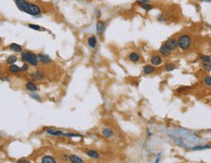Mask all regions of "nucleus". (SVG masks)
<instances>
[{
	"instance_id": "obj_1",
	"label": "nucleus",
	"mask_w": 211,
	"mask_h": 163,
	"mask_svg": "<svg viewBox=\"0 0 211 163\" xmlns=\"http://www.w3.org/2000/svg\"><path fill=\"white\" fill-rule=\"evenodd\" d=\"M14 1H15L19 10H21L22 12H25L33 17L40 16L41 9L38 5L31 2H27L26 0H14Z\"/></svg>"
},
{
	"instance_id": "obj_2",
	"label": "nucleus",
	"mask_w": 211,
	"mask_h": 163,
	"mask_svg": "<svg viewBox=\"0 0 211 163\" xmlns=\"http://www.w3.org/2000/svg\"><path fill=\"white\" fill-rule=\"evenodd\" d=\"M22 61L24 63H26L28 65H32V66H37L39 64L37 55H35L34 53L30 52V51H25L22 53Z\"/></svg>"
},
{
	"instance_id": "obj_3",
	"label": "nucleus",
	"mask_w": 211,
	"mask_h": 163,
	"mask_svg": "<svg viewBox=\"0 0 211 163\" xmlns=\"http://www.w3.org/2000/svg\"><path fill=\"white\" fill-rule=\"evenodd\" d=\"M178 47L181 50H188L192 46V37L190 34H182L177 40Z\"/></svg>"
},
{
	"instance_id": "obj_4",
	"label": "nucleus",
	"mask_w": 211,
	"mask_h": 163,
	"mask_svg": "<svg viewBox=\"0 0 211 163\" xmlns=\"http://www.w3.org/2000/svg\"><path fill=\"white\" fill-rule=\"evenodd\" d=\"M45 132L51 136H56V137H65V132L58 129H54V128H46Z\"/></svg>"
},
{
	"instance_id": "obj_5",
	"label": "nucleus",
	"mask_w": 211,
	"mask_h": 163,
	"mask_svg": "<svg viewBox=\"0 0 211 163\" xmlns=\"http://www.w3.org/2000/svg\"><path fill=\"white\" fill-rule=\"evenodd\" d=\"M164 44L166 45V47L168 48L169 50H171V51H174V50H175V49L178 47L177 40H175L174 38H169L168 40H166V41H165Z\"/></svg>"
},
{
	"instance_id": "obj_6",
	"label": "nucleus",
	"mask_w": 211,
	"mask_h": 163,
	"mask_svg": "<svg viewBox=\"0 0 211 163\" xmlns=\"http://www.w3.org/2000/svg\"><path fill=\"white\" fill-rule=\"evenodd\" d=\"M37 57H38V61H39V63H41V64H43V65H49V64L52 63V60H51V59H50V57L47 56V55H45V54L40 53V54L37 55Z\"/></svg>"
},
{
	"instance_id": "obj_7",
	"label": "nucleus",
	"mask_w": 211,
	"mask_h": 163,
	"mask_svg": "<svg viewBox=\"0 0 211 163\" xmlns=\"http://www.w3.org/2000/svg\"><path fill=\"white\" fill-rule=\"evenodd\" d=\"M102 135H103V137L105 139H111V138L113 137L114 132H113V130L112 128L106 127V128H104L103 130H102Z\"/></svg>"
},
{
	"instance_id": "obj_8",
	"label": "nucleus",
	"mask_w": 211,
	"mask_h": 163,
	"mask_svg": "<svg viewBox=\"0 0 211 163\" xmlns=\"http://www.w3.org/2000/svg\"><path fill=\"white\" fill-rule=\"evenodd\" d=\"M106 31V23L104 21H98L96 25V31L98 34H103Z\"/></svg>"
},
{
	"instance_id": "obj_9",
	"label": "nucleus",
	"mask_w": 211,
	"mask_h": 163,
	"mask_svg": "<svg viewBox=\"0 0 211 163\" xmlns=\"http://www.w3.org/2000/svg\"><path fill=\"white\" fill-rule=\"evenodd\" d=\"M26 89L28 91V92H36L38 90L37 86L35 85V83H33L32 81H27V82H26Z\"/></svg>"
},
{
	"instance_id": "obj_10",
	"label": "nucleus",
	"mask_w": 211,
	"mask_h": 163,
	"mask_svg": "<svg viewBox=\"0 0 211 163\" xmlns=\"http://www.w3.org/2000/svg\"><path fill=\"white\" fill-rule=\"evenodd\" d=\"M87 44H88V46L92 49L96 48L97 46V37L95 35H91L88 37V39H87Z\"/></svg>"
},
{
	"instance_id": "obj_11",
	"label": "nucleus",
	"mask_w": 211,
	"mask_h": 163,
	"mask_svg": "<svg viewBox=\"0 0 211 163\" xmlns=\"http://www.w3.org/2000/svg\"><path fill=\"white\" fill-rule=\"evenodd\" d=\"M31 77L33 79V80H37V81H39V80H42V79H44L45 78V74L43 72H41V71H34V72H32L31 74Z\"/></svg>"
},
{
	"instance_id": "obj_12",
	"label": "nucleus",
	"mask_w": 211,
	"mask_h": 163,
	"mask_svg": "<svg viewBox=\"0 0 211 163\" xmlns=\"http://www.w3.org/2000/svg\"><path fill=\"white\" fill-rule=\"evenodd\" d=\"M151 63L152 65H159L162 64V59L161 56L158 55H154L151 58Z\"/></svg>"
},
{
	"instance_id": "obj_13",
	"label": "nucleus",
	"mask_w": 211,
	"mask_h": 163,
	"mask_svg": "<svg viewBox=\"0 0 211 163\" xmlns=\"http://www.w3.org/2000/svg\"><path fill=\"white\" fill-rule=\"evenodd\" d=\"M159 53H161V55H162L164 57H168L172 53V51L167 48L165 44H163V45H161V47L159 48Z\"/></svg>"
},
{
	"instance_id": "obj_14",
	"label": "nucleus",
	"mask_w": 211,
	"mask_h": 163,
	"mask_svg": "<svg viewBox=\"0 0 211 163\" xmlns=\"http://www.w3.org/2000/svg\"><path fill=\"white\" fill-rule=\"evenodd\" d=\"M128 59L129 61H131L132 63H138L140 61V56L136 52H131V53L128 55Z\"/></svg>"
},
{
	"instance_id": "obj_15",
	"label": "nucleus",
	"mask_w": 211,
	"mask_h": 163,
	"mask_svg": "<svg viewBox=\"0 0 211 163\" xmlns=\"http://www.w3.org/2000/svg\"><path fill=\"white\" fill-rule=\"evenodd\" d=\"M9 48L13 51V52H16V53H23V47L17 43H12L10 44Z\"/></svg>"
},
{
	"instance_id": "obj_16",
	"label": "nucleus",
	"mask_w": 211,
	"mask_h": 163,
	"mask_svg": "<svg viewBox=\"0 0 211 163\" xmlns=\"http://www.w3.org/2000/svg\"><path fill=\"white\" fill-rule=\"evenodd\" d=\"M86 154L88 155L90 158H93V159H98V158H100V153L97 151H94V150L87 151H86Z\"/></svg>"
},
{
	"instance_id": "obj_17",
	"label": "nucleus",
	"mask_w": 211,
	"mask_h": 163,
	"mask_svg": "<svg viewBox=\"0 0 211 163\" xmlns=\"http://www.w3.org/2000/svg\"><path fill=\"white\" fill-rule=\"evenodd\" d=\"M69 160H70V162H71V163H83V162H84L83 159H82L81 157L77 156V155H75V154L70 155V156L69 157Z\"/></svg>"
},
{
	"instance_id": "obj_18",
	"label": "nucleus",
	"mask_w": 211,
	"mask_h": 163,
	"mask_svg": "<svg viewBox=\"0 0 211 163\" xmlns=\"http://www.w3.org/2000/svg\"><path fill=\"white\" fill-rule=\"evenodd\" d=\"M143 71L145 74H151V73H152L155 71V68L152 65H146L143 68Z\"/></svg>"
},
{
	"instance_id": "obj_19",
	"label": "nucleus",
	"mask_w": 211,
	"mask_h": 163,
	"mask_svg": "<svg viewBox=\"0 0 211 163\" xmlns=\"http://www.w3.org/2000/svg\"><path fill=\"white\" fill-rule=\"evenodd\" d=\"M41 162L42 163H56L57 161H56V159L53 156H50V155H45V156L42 157Z\"/></svg>"
},
{
	"instance_id": "obj_20",
	"label": "nucleus",
	"mask_w": 211,
	"mask_h": 163,
	"mask_svg": "<svg viewBox=\"0 0 211 163\" xmlns=\"http://www.w3.org/2000/svg\"><path fill=\"white\" fill-rule=\"evenodd\" d=\"M139 6L146 12H149V11L154 9V5H151L150 3H141V4H139Z\"/></svg>"
},
{
	"instance_id": "obj_21",
	"label": "nucleus",
	"mask_w": 211,
	"mask_h": 163,
	"mask_svg": "<svg viewBox=\"0 0 211 163\" xmlns=\"http://www.w3.org/2000/svg\"><path fill=\"white\" fill-rule=\"evenodd\" d=\"M9 71L11 72V73H19L20 71H21V68L20 66H18V65H16L15 64H13V65H10V66H9Z\"/></svg>"
},
{
	"instance_id": "obj_22",
	"label": "nucleus",
	"mask_w": 211,
	"mask_h": 163,
	"mask_svg": "<svg viewBox=\"0 0 211 163\" xmlns=\"http://www.w3.org/2000/svg\"><path fill=\"white\" fill-rule=\"evenodd\" d=\"M28 27L33 29V31H46V28L42 27L40 26H37V25H33V24H28Z\"/></svg>"
},
{
	"instance_id": "obj_23",
	"label": "nucleus",
	"mask_w": 211,
	"mask_h": 163,
	"mask_svg": "<svg viewBox=\"0 0 211 163\" xmlns=\"http://www.w3.org/2000/svg\"><path fill=\"white\" fill-rule=\"evenodd\" d=\"M17 61H18V57L17 56H14V55H11V56H9L8 58H7L6 63L8 64V65H13V64H15Z\"/></svg>"
},
{
	"instance_id": "obj_24",
	"label": "nucleus",
	"mask_w": 211,
	"mask_h": 163,
	"mask_svg": "<svg viewBox=\"0 0 211 163\" xmlns=\"http://www.w3.org/2000/svg\"><path fill=\"white\" fill-rule=\"evenodd\" d=\"M211 149V145H202V146H195L193 147V151H202V150H207Z\"/></svg>"
},
{
	"instance_id": "obj_25",
	"label": "nucleus",
	"mask_w": 211,
	"mask_h": 163,
	"mask_svg": "<svg viewBox=\"0 0 211 163\" xmlns=\"http://www.w3.org/2000/svg\"><path fill=\"white\" fill-rule=\"evenodd\" d=\"M175 65H173V64H168V65H165V71H172V70H175Z\"/></svg>"
},
{
	"instance_id": "obj_26",
	"label": "nucleus",
	"mask_w": 211,
	"mask_h": 163,
	"mask_svg": "<svg viewBox=\"0 0 211 163\" xmlns=\"http://www.w3.org/2000/svg\"><path fill=\"white\" fill-rule=\"evenodd\" d=\"M30 96L32 98V99H34L35 101H38V102H41L42 100H41V97L39 95H37V94H35V92H31V94H30Z\"/></svg>"
},
{
	"instance_id": "obj_27",
	"label": "nucleus",
	"mask_w": 211,
	"mask_h": 163,
	"mask_svg": "<svg viewBox=\"0 0 211 163\" xmlns=\"http://www.w3.org/2000/svg\"><path fill=\"white\" fill-rule=\"evenodd\" d=\"M200 61L202 63H209V62H211V57H209V56H201L200 57Z\"/></svg>"
},
{
	"instance_id": "obj_28",
	"label": "nucleus",
	"mask_w": 211,
	"mask_h": 163,
	"mask_svg": "<svg viewBox=\"0 0 211 163\" xmlns=\"http://www.w3.org/2000/svg\"><path fill=\"white\" fill-rule=\"evenodd\" d=\"M203 69H204L205 70H207V71H210L211 70V62H209V63H203Z\"/></svg>"
},
{
	"instance_id": "obj_29",
	"label": "nucleus",
	"mask_w": 211,
	"mask_h": 163,
	"mask_svg": "<svg viewBox=\"0 0 211 163\" xmlns=\"http://www.w3.org/2000/svg\"><path fill=\"white\" fill-rule=\"evenodd\" d=\"M204 83L207 86H211V76H205L204 77Z\"/></svg>"
},
{
	"instance_id": "obj_30",
	"label": "nucleus",
	"mask_w": 211,
	"mask_h": 163,
	"mask_svg": "<svg viewBox=\"0 0 211 163\" xmlns=\"http://www.w3.org/2000/svg\"><path fill=\"white\" fill-rule=\"evenodd\" d=\"M28 66H30V65L26 64V63H25V65L21 68V71H23V72L27 71V70H28Z\"/></svg>"
},
{
	"instance_id": "obj_31",
	"label": "nucleus",
	"mask_w": 211,
	"mask_h": 163,
	"mask_svg": "<svg viewBox=\"0 0 211 163\" xmlns=\"http://www.w3.org/2000/svg\"><path fill=\"white\" fill-rule=\"evenodd\" d=\"M150 0H138L136 4H141V3H149Z\"/></svg>"
},
{
	"instance_id": "obj_32",
	"label": "nucleus",
	"mask_w": 211,
	"mask_h": 163,
	"mask_svg": "<svg viewBox=\"0 0 211 163\" xmlns=\"http://www.w3.org/2000/svg\"><path fill=\"white\" fill-rule=\"evenodd\" d=\"M18 162H19V163H28V162H30V161H28V160H26V159H20V160H19Z\"/></svg>"
},
{
	"instance_id": "obj_33",
	"label": "nucleus",
	"mask_w": 211,
	"mask_h": 163,
	"mask_svg": "<svg viewBox=\"0 0 211 163\" xmlns=\"http://www.w3.org/2000/svg\"><path fill=\"white\" fill-rule=\"evenodd\" d=\"M1 80H4V81H9V77H8V76H3V77H1Z\"/></svg>"
},
{
	"instance_id": "obj_34",
	"label": "nucleus",
	"mask_w": 211,
	"mask_h": 163,
	"mask_svg": "<svg viewBox=\"0 0 211 163\" xmlns=\"http://www.w3.org/2000/svg\"><path fill=\"white\" fill-rule=\"evenodd\" d=\"M201 2H206V3H211V0H200Z\"/></svg>"
},
{
	"instance_id": "obj_35",
	"label": "nucleus",
	"mask_w": 211,
	"mask_h": 163,
	"mask_svg": "<svg viewBox=\"0 0 211 163\" xmlns=\"http://www.w3.org/2000/svg\"><path fill=\"white\" fill-rule=\"evenodd\" d=\"M159 160H161V154H159V156H158V157H156V161H155V162H156V163H157V162H159Z\"/></svg>"
},
{
	"instance_id": "obj_36",
	"label": "nucleus",
	"mask_w": 211,
	"mask_h": 163,
	"mask_svg": "<svg viewBox=\"0 0 211 163\" xmlns=\"http://www.w3.org/2000/svg\"><path fill=\"white\" fill-rule=\"evenodd\" d=\"M208 26V27H210V28H211V26Z\"/></svg>"
}]
</instances>
